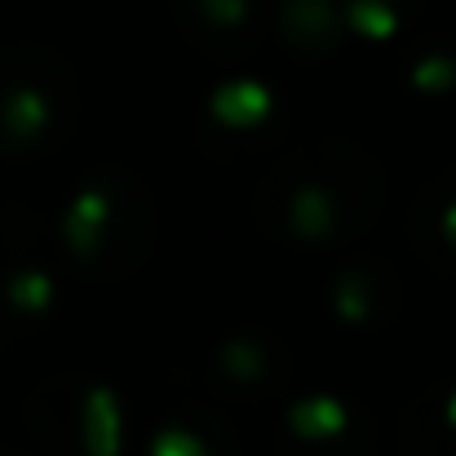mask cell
I'll return each instance as SVG.
<instances>
[{
    "mask_svg": "<svg viewBox=\"0 0 456 456\" xmlns=\"http://www.w3.org/2000/svg\"><path fill=\"white\" fill-rule=\"evenodd\" d=\"M266 107H271V94L257 80H226L213 94V111L222 120H257V116H266Z\"/></svg>",
    "mask_w": 456,
    "mask_h": 456,
    "instance_id": "cell-1",
    "label": "cell"
},
{
    "mask_svg": "<svg viewBox=\"0 0 456 456\" xmlns=\"http://www.w3.org/2000/svg\"><path fill=\"white\" fill-rule=\"evenodd\" d=\"M89 448H94V456L116 452V399H111V390L89 395Z\"/></svg>",
    "mask_w": 456,
    "mask_h": 456,
    "instance_id": "cell-2",
    "label": "cell"
},
{
    "mask_svg": "<svg viewBox=\"0 0 456 456\" xmlns=\"http://www.w3.org/2000/svg\"><path fill=\"white\" fill-rule=\"evenodd\" d=\"M102 213H107V204H102V195L98 191H85L80 200H76V208H71V217H67V235L85 248L94 235H98V226H102Z\"/></svg>",
    "mask_w": 456,
    "mask_h": 456,
    "instance_id": "cell-3",
    "label": "cell"
},
{
    "mask_svg": "<svg viewBox=\"0 0 456 456\" xmlns=\"http://www.w3.org/2000/svg\"><path fill=\"white\" fill-rule=\"evenodd\" d=\"M293 421H297L302 430H310V435H332V430L346 421V412H341L332 399H305V403L293 408Z\"/></svg>",
    "mask_w": 456,
    "mask_h": 456,
    "instance_id": "cell-4",
    "label": "cell"
},
{
    "mask_svg": "<svg viewBox=\"0 0 456 456\" xmlns=\"http://www.w3.org/2000/svg\"><path fill=\"white\" fill-rule=\"evenodd\" d=\"M4 120H9V129H18V134L40 129V125H45V102H40V94L18 89V94L9 98V107H4Z\"/></svg>",
    "mask_w": 456,
    "mask_h": 456,
    "instance_id": "cell-5",
    "label": "cell"
},
{
    "mask_svg": "<svg viewBox=\"0 0 456 456\" xmlns=\"http://www.w3.org/2000/svg\"><path fill=\"white\" fill-rule=\"evenodd\" d=\"M350 18H354L368 36H386V31L395 27V13H390V4H381V0H354V4H350Z\"/></svg>",
    "mask_w": 456,
    "mask_h": 456,
    "instance_id": "cell-6",
    "label": "cell"
},
{
    "mask_svg": "<svg viewBox=\"0 0 456 456\" xmlns=\"http://www.w3.org/2000/svg\"><path fill=\"white\" fill-rule=\"evenodd\" d=\"M9 297L18 305H40V302H49V280L45 275H18L13 284H9Z\"/></svg>",
    "mask_w": 456,
    "mask_h": 456,
    "instance_id": "cell-7",
    "label": "cell"
},
{
    "mask_svg": "<svg viewBox=\"0 0 456 456\" xmlns=\"http://www.w3.org/2000/svg\"><path fill=\"white\" fill-rule=\"evenodd\" d=\"M297 222H302V231H319L328 222V208H323V195L319 191H302L297 195Z\"/></svg>",
    "mask_w": 456,
    "mask_h": 456,
    "instance_id": "cell-8",
    "label": "cell"
},
{
    "mask_svg": "<svg viewBox=\"0 0 456 456\" xmlns=\"http://www.w3.org/2000/svg\"><path fill=\"white\" fill-rule=\"evenodd\" d=\"M155 456H200V444L173 430V435H159V444H155Z\"/></svg>",
    "mask_w": 456,
    "mask_h": 456,
    "instance_id": "cell-9",
    "label": "cell"
},
{
    "mask_svg": "<svg viewBox=\"0 0 456 456\" xmlns=\"http://www.w3.org/2000/svg\"><path fill=\"white\" fill-rule=\"evenodd\" d=\"M417 80H421V85H444V80H452V62H444V58L421 62V67H417Z\"/></svg>",
    "mask_w": 456,
    "mask_h": 456,
    "instance_id": "cell-10",
    "label": "cell"
},
{
    "mask_svg": "<svg viewBox=\"0 0 456 456\" xmlns=\"http://www.w3.org/2000/svg\"><path fill=\"white\" fill-rule=\"evenodd\" d=\"M448 235H456V204L448 208Z\"/></svg>",
    "mask_w": 456,
    "mask_h": 456,
    "instance_id": "cell-11",
    "label": "cell"
},
{
    "mask_svg": "<svg viewBox=\"0 0 456 456\" xmlns=\"http://www.w3.org/2000/svg\"><path fill=\"white\" fill-rule=\"evenodd\" d=\"M448 412H452V421H456V395H452V403H448Z\"/></svg>",
    "mask_w": 456,
    "mask_h": 456,
    "instance_id": "cell-12",
    "label": "cell"
}]
</instances>
